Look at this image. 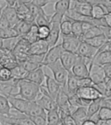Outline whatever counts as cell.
Segmentation results:
<instances>
[{"label": "cell", "instance_id": "obj_1", "mask_svg": "<svg viewBox=\"0 0 111 125\" xmlns=\"http://www.w3.org/2000/svg\"><path fill=\"white\" fill-rule=\"evenodd\" d=\"M38 93L39 86L28 80L22 79L18 81V92L14 97H20L28 101H35Z\"/></svg>", "mask_w": 111, "mask_h": 125}, {"label": "cell", "instance_id": "obj_2", "mask_svg": "<svg viewBox=\"0 0 111 125\" xmlns=\"http://www.w3.org/2000/svg\"><path fill=\"white\" fill-rule=\"evenodd\" d=\"M30 45L31 44L28 43L27 40H25L21 37H19V40H17L14 48L12 49V52L18 64L22 63L29 56Z\"/></svg>", "mask_w": 111, "mask_h": 125}, {"label": "cell", "instance_id": "obj_3", "mask_svg": "<svg viewBox=\"0 0 111 125\" xmlns=\"http://www.w3.org/2000/svg\"><path fill=\"white\" fill-rule=\"evenodd\" d=\"M46 67L51 70L54 76L53 78L62 87L66 85L67 79H68V71L63 66L60 60L56 61V62H52V63H50V64L46 65Z\"/></svg>", "mask_w": 111, "mask_h": 125}, {"label": "cell", "instance_id": "obj_4", "mask_svg": "<svg viewBox=\"0 0 111 125\" xmlns=\"http://www.w3.org/2000/svg\"><path fill=\"white\" fill-rule=\"evenodd\" d=\"M18 63L16 62L12 50L2 47L0 49V66L12 70Z\"/></svg>", "mask_w": 111, "mask_h": 125}, {"label": "cell", "instance_id": "obj_5", "mask_svg": "<svg viewBox=\"0 0 111 125\" xmlns=\"http://www.w3.org/2000/svg\"><path fill=\"white\" fill-rule=\"evenodd\" d=\"M62 38H63V42L61 43V45L63 50L66 52L76 53L79 45L82 41L81 39L73 34L64 35V36H62Z\"/></svg>", "mask_w": 111, "mask_h": 125}, {"label": "cell", "instance_id": "obj_6", "mask_svg": "<svg viewBox=\"0 0 111 125\" xmlns=\"http://www.w3.org/2000/svg\"><path fill=\"white\" fill-rule=\"evenodd\" d=\"M63 52H64V50L62 47L61 44H58V45H56L49 48L48 52L45 55V58H44L43 61V66H46V65L52 63L56 61H58Z\"/></svg>", "mask_w": 111, "mask_h": 125}, {"label": "cell", "instance_id": "obj_7", "mask_svg": "<svg viewBox=\"0 0 111 125\" xmlns=\"http://www.w3.org/2000/svg\"><path fill=\"white\" fill-rule=\"evenodd\" d=\"M71 72L74 76L78 78H86L89 77V69L85 59L83 57H79L78 60L74 63L71 70Z\"/></svg>", "mask_w": 111, "mask_h": 125}, {"label": "cell", "instance_id": "obj_8", "mask_svg": "<svg viewBox=\"0 0 111 125\" xmlns=\"http://www.w3.org/2000/svg\"><path fill=\"white\" fill-rule=\"evenodd\" d=\"M76 94L80 98L88 101H92L94 99H97L98 98L102 97L100 93L92 86V87H80L77 89Z\"/></svg>", "mask_w": 111, "mask_h": 125}, {"label": "cell", "instance_id": "obj_9", "mask_svg": "<svg viewBox=\"0 0 111 125\" xmlns=\"http://www.w3.org/2000/svg\"><path fill=\"white\" fill-rule=\"evenodd\" d=\"M97 50V48H95V47L92 46L91 45L87 44L86 42L82 40V41L80 42V45H79L76 54L80 57L87 58V59H89V60L92 61L96 55Z\"/></svg>", "mask_w": 111, "mask_h": 125}, {"label": "cell", "instance_id": "obj_10", "mask_svg": "<svg viewBox=\"0 0 111 125\" xmlns=\"http://www.w3.org/2000/svg\"><path fill=\"white\" fill-rule=\"evenodd\" d=\"M45 88H46L47 93H48V94L52 99H56V98L57 96L60 89H61L62 86L60 85L53 77L50 76V75L45 74Z\"/></svg>", "mask_w": 111, "mask_h": 125}, {"label": "cell", "instance_id": "obj_11", "mask_svg": "<svg viewBox=\"0 0 111 125\" xmlns=\"http://www.w3.org/2000/svg\"><path fill=\"white\" fill-rule=\"evenodd\" d=\"M78 58H79V56L76 53H73V52L64 51L62 53L59 60L62 64H63V66L68 72H70L72 68H73V66L74 65V63L76 62V61L78 60Z\"/></svg>", "mask_w": 111, "mask_h": 125}, {"label": "cell", "instance_id": "obj_12", "mask_svg": "<svg viewBox=\"0 0 111 125\" xmlns=\"http://www.w3.org/2000/svg\"><path fill=\"white\" fill-rule=\"evenodd\" d=\"M9 102L10 106L13 109L17 110L18 111L23 113L26 115V111L28 110V104H29L30 101L26 100L24 99H21L20 97H12V96H8L6 97Z\"/></svg>", "mask_w": 111, "mask_h": 125}, {"label": "cell", "instance_id": "obj_13", "mask_svg": "<svg viewBox=\"0 0 111 125\" xmlns=\"http://www.w3.org/2000/svg\"><path fill=\"white\" fill-rule=\"evenodd\" d=\"M60 37V23H50V33L46 38L45 41L47 42L49 47H52L57 44Z\"/></svg>", "mask_w": 111, "mask_h": 125}, {"label": "cell", "instance_id": "obj_14", "mask_svg": "<svg viewBox=\"0 0 111 125\" xmlns=\"http://www.w3.org/2000/svg\"><path fill=\"white\" fill-rule=\"evenodd\" d=\"M49 48L50 47L45 40H39L30 45L29 55H45Z\"/></svg>", "mask_w": 111, "mask_h": 125}, {"label": "cell", "instance_id": "obj_15", "mask_svg": "<svg viewBox=\"0 0 111 125\" xmlns=\"http://www.w3.org/2000/svg\"><path fill=\"white\" fill-rule=\"evenodd\" d=\"M89 77L93 82V86L103 82V80L105 79V75H104L102 67L93 64L91 70H89Z\"/></svg>", "mask_w": 111, "mask_h": 125}, {"label": "cell", "instance_id": "obj_16", "mask_svg": "<svg viewBox=\"0 0 111 125\" xmlns=\"http://www.w3.org/2000/svg\"><path fill=\"white\" fill-rule=\"evenodd\" d=\"M45 73L44 72L43 67H40V68L36 69V70H33V71L28 72V75H27V77L25 79L40 86L42 84H44V82H45Z\"/></svg>", "mask_w": 111, "mask_h": 125}, {"label": "cell", "instance_id": "obj_17", "mask_svg": "<svg viewBox=\"0 0 111 125\" xmlns=\"http://www.w3.org/2000/svg\"><path fill=\"white\" fill-rule=\"evenodd\" d=\"M92 5L88 4H82L79 3L75 0H71L69 9L77 11L80 15L85 16H91L92 17Z\"/></svg>", "mask_w": 111, "mask_h": 125}, {"label": "cell", "instance_id": "obj_18", "mask_svg": "<svg viewBox=\"0 0 111 125\" xmlns=\"http://www.w3.org/2000/svg\"><path fill=\"white\" fill-rule=\"evenodd\" d=\"M2 14L4 15L6 17V19L8 20V21H9L11 28L16 26L18 21H20L17 14H16V10H15V8L13 7V6H9L6 4L4 7H3Z\"/></svg>", "mask_w": 111, "mask_h": 125}, {"label": "cell", "instance_id": "obj_19", "mask_svg": "<svg viewBox=\"0 0 111 125\" xmlns=\"http://www.w3.org/2000/svg\"><path fill=\"white\" fill-rule=\"evenodd\" d=\"M111 62V51H103L96 53L93 60H92V65H99L103 66Z\"/></svg>", "mask_w": 111, "mask_h": 125}, {"label": "cell", "instance_id": "obj_20", "mask_svg": "<svg viewBox=\"0 0 111 125\" xmlns=\"http://www.w3.org/2000/svg\"><path fill=\"white\" fill-rule=\"evenodd\" d=\"M27 116H41L46 117V111L36 102V101H30L28 104V110L26 111Z\"/></svg>", "mask_w": 111, "mask_h": 125}, {"label": "cell", "instance_id": "obj_21", "mask_svg": "<svg viewBox=\"0 0 111 125\" xmlns=\"http://www.w3.org/2000/svg\"><path fill=\"white\" fill-rule=\"evenodd\" d=\"M13 7L16 10V14L20 20H24V18L29 12V3L22 2L21 0H17Z\"/></svg>", "mask_w": 111, "mask_h": 125}, {"label": "cell", "instance_id": "obj_22", "mask_svg": "<svg viewBox=\"0 0 111 125\" xmlns=\"http://www.w3.org/2000/svg\"><path fill=\"white\" fill-rule=\"evenodd\" d=\"M70 116L73 117L77 125H81L85 120L88 119L86 107H78Z\"/></svg>", "mask_w": 111, "mask_h": 125}, {"label": "cell", "instance_id": "obj_23", "mask_svg": "<svg viewBox=\"0 0 111 125\" xmlns=\"http://www.w3.org/2000/svg\"><path fill=\"white\" fill-rule=\"evenodd\" d=\"M109 13L110 12H109L107 10V9L101 4H96L92 5V17L94 18V19H101V18L104 17Z\"/></svg>", "mask_w": 111, "mask_h": 125}, {"label": "cell", "instance_id": "obj_24", "mask_svg": "<svg viewBox=\"0 0 111 125\" xmlns=\"http://www.w3.org/2000/svg\"><path fill=\"white\" fill-rule=\"evenodd\" d=\"M33 23L29 22V21H25V20H20V21L17 22V24H16L15 27H13V28H14L15 29H16V31L17 32L19 37H21V36L25 35L28 31H29L31 27L33 26Z\"/></svg>", "mask_w": 111, "mask_h": 125}, {"label": "cell", "instance_id": "obj_25", "mask_svg": "<svg viewBox=\"0 0 111 125\" xmlns=\"http://www.w3.org/2000/svg\"><path fill=\"white\" fill-rule=\"evenodd\" d=\"M70 3H71V0H57L54 6L55 13H58L64 16L67 11L69 10Z\"/></svg>", "mask_w": 111, "mask_h": 125}, {"label": "cell", "instance_id": "obj_26", "mask_svg": "<svg viewBox=\"0 0 111 125\" xmlns=\"http://www.w3.org/2000/svg\"><path fill=\"white\" fill-rule=\"evenodd\" d=\"M46 121L47 125H58L62 123L57 109L46 111Z\"/></svg>", "mask_w": 111, "mask_h": 125}, {"label": "cell", "instance_id": "obj_27", "mask_svg": "<svg viewBox=\"0 0 111 125\" xmlns=\"http://www.w3.org/2000/svg\"><path fill=\"white\" fill-rule=\"evenodd\" d=\"M22 39H24L25 40L28 42L30 44H33L34 42L39 40L38 36V26H37L35 23H33V26L31 27L30 30L23 36H21Z\"/></svg>", "mask_w": 111, "mask_h": 125}, {"label": "cell", "instance_id": "obj_28", "mask_svg": "<svg viewBox=\"0 0 111 125\" xmlns=\"http://www.w3.org/2000/svg\"><path fill=\"white\" fill-rule=\"evenodd\" d=\"M72 20L66 16H63V21L60 23V34L62 36L72 34Z\"/></svg>", "mask_w": 111, "mask_h": 125}, {"label": "cell", "instance_id": "obj_29", "mask_svg": "<svg viewBox=\"0 0 111 125\" xmlns=\"http://www.w3.org/2000/svg\"><path fill=\"white\" fill-rule=\"evenodd\" d=\"M50 17L51 15H48L45 13V11L44 10V9L40 11L39 14L37 16L36 19L34 21V23L38 27L39 26H49L50 25Z\"/></svg>", "mask_w": 111, "mask_h": 125}, {"label": "cell", "instance_id": "obj_30", "mask_svg": "<svg viewBox=\"0 0 111 125\" xmlns=\"http://www.w3.org/2000/svg\"><path fill=\"white\" fill-rule=\"evenodd\" d=\"M107 40H109L106 38L105 35L101 34V35H97V36L93 37V38L84 40L83 41L86 42L87 44L91 45L92 46L95 47V48H99V47H100L102 45H103Z\"/></svg>", "mask_w": 111, "mask_h": 125}, {"label": "cell", "instance_id": "obj_31", "mask_svg": "<svg viewBox=\"0 0 111 125\" xmlns=\"http://www.w3.org/2000/svg\"><path fill=\"white\" fill-rule=\"evenodd\" d=\"M100 98L91 101V103L88 104V106L86 107V111H87V116L88 118H90L92 116L95 115L96 113H97V111H99V109L101 108V104H100Z\"/></svg>", "mask_w": 111, "mask_h": 125}, {"label": "cell", "instance_id": "obj_32", "mask_svg": "<svg viewBox=\"0 0 111 125\" xmlns=\"http://www.w3.org/2000/svg\"><path fill=\"white\" fill-rule=\"evenodd\" d=\"M11 74H12L13 79H16V80H22V79L26 78L28 72L21 65L18 64L17 66H16L15 68H13L12 70H11Z\"/></svg>", "mask_w": 111, "mask_h": 125}, {"label": "cell", "instance_id": "obj_33", "mask_svg": "<svg viewBox=\"0 0 111 125\" xmlns=\"http://www.w3.org/2000/svg\"><path fill=\"white\" fill-rule=\"evenodd\" d=\"M10 109H11V106L9 104L8 99L5 96L0 94V115L8 116Z\"/></svg>", "mask_w": 111, "mask_h": 125}, {"label": "cell", "instance_id": "obj_34", "mask_svg": "<svg viewBox=\"0 0 111 125\" xmlns=\"http://www.w3.org/2000/svg\"><path fill=\"white\" fill-rule=\"evenodd\" d=\"M103 34L102 33V30L101 27H97V26H93L86 31L82 36V40H86V39H90V38H93L95 36H97V35H101Z\"/></svg>", "mask_w": 111, "mask_h": 125}, {"label": "cell", "instance_id": "obj_35", "mask_svg": "<svg viewBox=\"0 0 111 125\" xmlns=\"http://www.w3.org/2000/svg\"><path fill=\"white\" fill-rule=\"evenodd\" d=\"M72 34L80 38L82 40L83 32H82V21H73L72 22Z\"/></svg>", "mask_w": 111, "mask_h": 125}, {"label": "cell", "instance_id": "obj_36", "mask_svg": "<svg viewBox=\"0 0 111 125\" xmlns=\"http://www.w3.org/2000/svg\"><path fill=\"white\" fill-rule=\"evenodd\" d=\"M11 79H13L11 70L4 68V67H1L0 68V82H9Z\"/></svg>", "mask_w": 111, "mask_h": 125}, {"label": "cell", "instance_id": "obj_37", "mask_svg": "<svg viewBox=\"0 0 111 125\" xmlns=\"http://www.w3.org/2000/svg\"><path fill=\"white\" fill-rule=\"evenodd\" d=\"M99 119H111V108L101 107L97 111Z\"/></svg>", "mask_w": 111, "mask_h": 125}, {"label": "cell", "instance_id": "obj_38", "mask_svg": "<svg viewBox=\"0 0 111 125\" xmlns=\"http://www.w3.org/2000/svg\"><path fill=\"white\" fill-rule=\"evenodd\" d=\"M50 33V27L49 26H39L38 27V36L39 40H45Z\"/></svg>", "mask_w": 111, "mask_h": 125}, {"label": "cell", "instance_id": "obj_39", "mask_svg": "<svg viewBox=\"0 0 111 125\" xmlns=\"http://www.w3.org/2000/svg\"><path fill=\"white\" fill-rule=\"evenodd\" d=\"M77 85H78V88H80V87H92V86H93V82L91 80L90 77H86V78H78Z\"/></svg>", "mask_w": 111, "mask_h": 125}, {"label": "cell", "instance_id": "obj_40", "mask_svg": "<svg viewBox=\"0 0 111 125\" xmlns=\"http://www.w3.org/2000/svg\"><path fill=\"white\" fill-rule=\"evenodd\" d=\"M34 125H47L46 117L41 116H28Z\"/></svg>", "mask_w": 111, "mask_h": 125}, {"label": "cell", "instance_id": "obj_41", "mask_svg": "<svg viewBox=\"0 0 111 125\" xmlns=\"http://www.w3.org/2000/svg\"><path fill=\"white\" fill-rule=\"evenodd\" d=\"M11 28L9 21L1 12V15H0V29H5V28Z\"/></svg>", "mask_w": 111, "mask_h": 125}, {"label": "cell", "instance_id": "obj_42", "mask_svg": "<svg viewBox=\"0 0 111 125\" xmlns=\"http://www.w3.org/2000/svg\"><path fill=\"white\" fill-rule=\"evenodd\" d=\"M51 2L50 0H32L31 4L39 8H44Z\"/></svg>", "mask_w": 111, "mask_h": 125}, {"label": "cell", "instance_id": "obj_43", "mask_svg": "<svg viewBox=\"0 0 111 125\" xmlns=\"http://www.w3.org/2000/svg\"><path fill=\"white\" fill-rule=\"evenodd\" d=\"M63 16H64L58 14V13H54L53 15H51V17H50V23H61Z\"/></svg>", "mask_w": 111, "mask_h": 125}, {"label": "cell", "instance_id": "obj_44", "mask_svg": "<svg viewBox=\"0 0 111 125\" xmlns=\"http://www.w3.org/2000/svg\"><path fill=\"white\" fill-rule=\"evenodd\" d=\"M101 107H111V98L108 97H101L100 99Z\"/></svg>", "mask_w": 111, "mask_h": 125}, {"label": "cell", "instance_id": "obj_45", "mask_svg": "<svg viewBox=\"0 0 111 125\" xmlns=\"http://www.w3.org/2000/svg\"><path fill=\"white\" fill-rule=\"evenodd\" d=\"M62 122H63V125H77L76 123L74 122V120L73 119V117H72L70 115L69 116H65V117L62 120Z\"/></svg>", "mask_w": 111, "mask_h": 125}, {"label": "cell", "instance_id": "obj_46", "mask_svg": "<svg viewBox=\"0 0 111 125\" xmlns=\"http://www.w3.org/2000/svg\"><path fill=\"white\" fill-rule=\"evenodd\" d=\"M102 67V70H103L104 75H105V77H109V78H111V63H107V64L103 65Z\"/></svg>", "mask_w": 111, "mask_h": 125}, {"label": "cell", "instance_id": "obj_47", "mask_svg": "<svg viewBox=\"0 0 111 125\" xmlns=\"http://www.w3.org/2000/svg\"><path fill=\"white\" fill-rule=\"evenodd\" d=\"M93 26H95V25H93L92 23H91V22H87V21H82V32H83V34L86 31H88V30Z\"/></svg>", "mask_w": 111, "mask_h": 125}, {"label": "cell", "instance_id": "obj_48", "mask_svg": "<svg viewBox=\"0 0 111 125\" xmlns=\"http://www.w3.org/2000/svg\"><path fill=\"white\" fill-rule=\"evenodd\" d=\"M96 123L97 125H111V119H99Z\"/></svg>", "mask_w": 111, "mask_h": 125}, {"label": "cell", "instance_id": "obj_49", "mask_svg": "<svg viewBox=\"0 0 111 125\" xmlns=\"http://www.w3.org/2000/svg\"><path fill=\"white\" fill-rule=\"evenodd\" d=\"M81 125H97V123H96L94 121H92V120L87 119V120H85Z\"/></svg>", "mask_w": 111, "mask_h": 125}, {"label": "cell", "instance_id": "obj_50", "mask_svg": "<svg viewBox=\"0 0 111 125\" xmlns=\"http://www.w3.org/2000/svg\"><path fill=\"white\" fill-rule=\"evenodd\" d=\"M4 2L6 3L7 5H9V6H14L15 4L16 3L17 0H4Z\"/></svg>", "mask_w": 111, "mask_h": 125}, {"label": "cell", "instance_id": "obj_51", "mask_svg": "<svg viewBox=\"0 0 111 125\" xmlns=\"http://www.w3.org/2000/svg\"><path fill=\"white\" fill-rule=\"evenodd\" d=\"M3 42H4V40L0 39V49H1L3 47Z\"/></svg>", "mask_w": 111, "mask_h": 125}, {"label": "cell", "instance_id": "obj_52", "mask_svg": "<svg viewBox=\"0 0 111 125\" xmlns=\"http://www.w3.org/2000/svg\"><path fill=\"white\" fill-rule=\"evenodd\" d=\"M21 1H22V2H25V3H31L32 0H21Z\"/></svg>", "mask_w": 111, "mask_h": 125}, {"label": "cell", "instance_id": "obj_53", "mask_svg": "<svg viewBox=\"0 0 111 125\" xmlns=\"http://www.w3.org/2000/svg\"><path fill=\"white\" fill-rule=\"evenodd\" d=\"M2 9H3V7L0 5V15H1V12H2Z\"/></svg>", "mask_w": 111, "mask_h": 125}, {"label": "cell", "instance_id": "obj_54", "mask_svg": "<svg viewBox=\"0 0 111 125\" xmlns=\"http://www.w3.org/2000/svg\"><path fill=\"white\" fill-rule=\"evenodd\" d=\"M4 125H18V124H4Z\"/></svg>", "mask_w": 111, "mask_h": 125}, {"label": "cell", "instance_id": "obj_55", "mask_svg": "<svg viewBox=\"0 0 111 125\" xmlns=\"http://www.w3.org/2000/svg\"><path fill=\"white\" fill-rule=\"evenodd\" d=\"M58 125H63V122H62V123H60V124H58Z\"/></svg>", "mask_w": 111, "mask_h": 125}, {"label": "cell", "instance_id": "obj_56", "mask_svg": "<svg viewBox=\"0 0 111 125\" xmlns=\"http://www.w3.org/2000/svg\"><path fill=\"white\" fill-rule=\"evenodd\" d=\"M0 68H1V66H0Z\"/></svg>", "mask_w": 111, "mask_h": 125}]
</instances>
